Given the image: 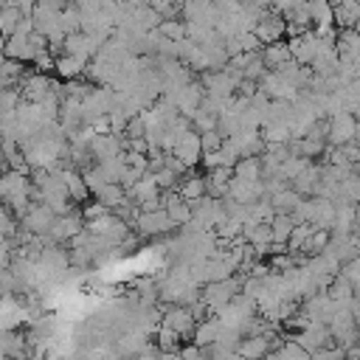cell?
I'll use <instances>...</instances> for the list:
<instances>
[{
    "mask_svg": "<svg viewBox=\"0 0 360 360\" xmlns=\"http://www.w3.org/2000/svg\"><path fill=\"white\" fill-rule=\"evenodd\" d=\"M56 177L62 180V186H65V191H68L70 200H79V202H82V200L90 197V191H87V186H84V180H82V172H76L73 166L56 172Z\"/></svg>",
    "mask_w": 360,
    "mask_h": 360,
    "instance_id": "obj_17",
    "label": "cell"
},
{
    "mask_svg": "<svg viewBox=\"0 0 360 360\" xmlns=\"http://www.w3.org/2000/svg\"><path fill=\"white\" fill-rule=\"evenodd\" d=\"M158 34L169 42H180V39H186V22L183 20H160Z\"/></svg>",
    "mask_w": 360,
    "mask_h": 360,
    "instance_id": "obj_37",
    "label": "cell"
},
{
    "mask_svg": "<svg viewBox=\"0 0 360 360\" xmlns=\"http://www.w3.org/2000/svg\"><path fill=\"white\" fill-rule=\"evenodd\" d=\"M267 352H270V338L267 335H248L236 346V354L245 357V360H264Z\"/></svg>",
    "mask_w": 360,
    "mask_h": 360,
    "instance_id": "obj_15",
    "label": "cell"
},
{
    "mask_svg": "<svg viewBox=\"0 0 360 360\" xmlns=\"http://www.w3.org/2000/svg\"><path fill=\"white\" fill-rule=\"evenodd\" d=\"M335 309H338V304L326 295V292H315L312 298H307L304 301V315L312 321V323H321V326H326L329 321H332V315H335Z\"/></svg>",
    "mask_w": 360,
    "mask_h": 360,
    "instance_id": "obj_12",
    "label": "cell"
},
{
    "mask_svg": "<svg viewBox=\"0 0 360 360\" xmlns=\"http://www.w3.org/2000/svg\"><path fill=\"white\" fill-rule=\"evenodd\" d=\"M104 42L101 39H96V37H90V34H68L65 37V45H62V56H76V59H82V62H87L90 56H96L98 53V48H101Z\"/></svg>",
    "mask_w": 360,
    "mask_h": 360,
    "instance_id": "obj_5",
    "label": "cell"
},
{
    "mask_svg": "<svg viewBox=\"0 0 360 360\" xmlns=\"http://www.w3.org/2000/svg\"><path fill=\"white\" fill-rule=\"evenodd\" d=\"M270 200V205H273V211L276 214H292V208L301 202V197L287 186V188H281L278 194H273V197H267Z\"/></svg>",
    "mask_w": 360,
    "mask_h": 360,
    "instance_id": "obj_29",
    "label": "cell"
},
{
    "mask_svg": "<svg viewBox=\"0 0 360 360\" xmlns=\"http://www.w3.org/2000/svg\"><path fill=\"white\" fill-rule=\"evenodd\" d=\"M177 197L186 200V202H194V200H202L205 197V177L202 174H188L183 180H177Z\"/></svg>",
    "mask_w": 360,
    "mask_h": 360,
    "instance_id": "obj_19",
    "label": "cell"
},
{
    "mask_svg": "<svg viewBox=\"0 0 360 360\" xmlns=\"http://www.w3.org/2000/svg\"><path fill=\"white\" fill-rule=\"evenodd\" d=\"M194 346H200V349H208V346H214L217 343V338H219V321L217 318H205L202 323H197L194 326Z\"/></svg>",
    "mask_w": 360,
    "mask_h": 360,
    "instance_id": "obj_24",
    "label": "cell"
},
{
    "mask_svg": "<svg viewBox=\"0 0 360 360\" xmlns=\"http://www.w3.org/2000/svg\"><path fill=\"white\" fill-rule=\"evenodd\" d=\"M3 56L14 59V62H34V51L25 37H8L3 45Z\"/></svg>",
    "mask_w": 360,
    "mask_h": 360,
    "instance_id": "obj_23",
    "label": "cell"
},
{
    "mask_svg": "<svg viewBox=\"0 0 360 360\" xmlns=\"http://www.w3.org/2000/svg\"><path fill=\"white\" fill-rule=\"evenodd\" d=\"M290 340H292V343H298L307 354H312V352H318V349H329V346H335V343H332L329 329H326V326H321V323H309L307 329L292 332V338H290Z\"/></svg>",
    "mask_w": 360,
    "mask_h": 360,
    "instance_id": "obj_4",
    "label": "cell"
},
{
    "mask_svg": "<svg viewBox=\"0 0 360 360\" xmlns=\"http://www.w3.org/2000/svg\"><path fill=\"white\" fill-rule=\"evenodd\" d=\"M309 360H346V352L338 349V346H329V349H318V352H312Z\"/></svg>",
    "mask_w": 360,
    "mask_h": 360,
    "instance_id": "obj_45",
    "label": "cell"
},
{
    "mask_svg": "<svg viewBox=\"0 0 360 360\" xmlns=\"http://www.w3.org/2000/svg\"><path fill=\"white\" fill-rule=\"evenodd\" d=\"M82 231H84L82 211H70V214H65V217H56V222H53L48 239H51L53 245H62V242H70L73 236H79Z\"/></svg>",
    "mask_w": 360,
    "mask_h": 360,
    "instance_id": "obj_7",
    "label": "cell"
},
{
    "mask_svg": "<svg viewBox=\"0 0 360 360\" xmlns=\"http://www.w3.org/2000/svg\"><path fill=\"white\" fill-rule=\"evenodd\" d=\"M3 59H6V56H3V51H0V65H3Z\"/></svg>",
    "mask_w": 360,
    "mask_h": 360,
    "instance_id": "obj_50",
    "label": "cell"
},
{
    "mask_svg": "<svg viewBox=\"0 0 360 360\" xmlns=\"http://www.w3.org/2000/svg\"><path fill=\"white\" fill-rule=\"evenodd\" d=\"M172 155L177 158V160H183L188 169H194L200 160H202V146H200V135L194 132V129H188L186 135H180L177 138V143H174V149H172Z\"/></svg>",
    "mask_w": 360,
    "mask_h": 360,
    "instance_id": "obj_13",
    "label": "cell"
},
{
    "mask_svg": "<svg viewBox=\"0 0 360 360\" xmlns=\"http://www.w3.org/2000/svg\"><path fill=\"white\" fill-rule=\"evenodd\" d=\"M239 290H242V278L231 276L228 281L205 284L202 292H200V301H202L205 312H214V315H217V312H222V309L233 301V295H239Z\"/></svg>",
    "mask_w": 360,
    "mask_h": 360,
    "instance_id": "obj_1",
    "label": "cell"
},
{
    "mask_svg": "<svg viewBox=\"0 0 360 360\" xmlns=\"http://www.w3.org/2000/svg\"><path fill=\"white\" fill-rule=\"evenodd\" d=\"M84 68H87V62H82V59H76V56H59V59L53 62V70H56L65 82L82 79V76H84Z\"/></svg>",
    "mask_w": 360,
    "mask_h": 360,
    "instance_id": "obj_25",
    "label": "cell"
},
{
    "mask_svg": "<svg viewBox=\"0 0 360 360\" xmlns=\"http://www.w3.org/2000/svg\"><path fill=\"white\" fill-rule=\"evenodd\" d=\"M200 146H202V155L217 152V149H222V138L217 135V129H214V132H202V135H200Z\"/></svg>",
    "mask_w": 360,
    "mask_h": 360,
    "instance_id": "obj_44",
    "label": "cell"
},
{
    "mask_svg": "<svg viewBox=\"0 0 360 360\" xmlns=\"http://www.w3.org/2000/svg\"><path fill=\"white\" fill-rule=\"evenodd\" d=\"M177 357H180V360H205V357H202V349H200V346H194V343L180 346Z\"/></svg>",
    "mask_w": 360,
    "mask_h": 360,
    "instance_id": "obj_47",
    "label": "cell"
},
{
    "mask_svg": "<svg viewBox=\"0 0 360 360\" xmlns=\"http://www.w3.org/2000/svg\"><path fill=\"white\" fill-rule=\"evenodd\" d=\"M191 129H194L197 135H202V132H214V129H217V115H208V112L197 110V112L191 115Z\"/></svg>",
    "mask_w": 360,
    "mask_h": 360,
    "instance_id": "obj_43",
    "label": "cell"
},
{
    "mask_svg": "<svg viewBox=\"0 0 360 360\" xmlns=\"http://www.w3.org/2000/svg\"><path fill=\"white\" fill-rule=\"evenodd\" d=\"M253 34H256V39H259L262 48H264V45H273V42H281V37L287 34V22H284V17H278L276 11H270V14H264V17L256 22Z\"/></svg>",
    "mask_w": 360,
    "mask_h": 360,
    "instance_id": "obj_10",
    "label": "cell"
},
{
    "mask_svg": "<svg viewBox=\"0 0 360 360\" xmlns=\"http://www.w3.org/2000/svg\"><path fill=\"white\" fill-rule=\"evenodd\" d=\"M262 138H264L267 146H273V143H290V129L284 124H273V127H264L262 129Z\"/></svg>",
    "mask_w": 360,
    "mask_h": 360,
    "instance_id": "obj_41",
    "label": "cell"
},
{
    "mask_svg": "<svg viewBox=\"0 0 360 360\" xmlns=\"http://www.w3.org/2000/svg\"><path fill=\"white\" fill-rule=\"evenodd\" d=\"M135 231L141 236H163L174 231V222L166 217V211H152V214H138V219L132 222Z\"/></svg>",
    "mask_w": 360,
    "mask_h": 360,
    "instance_id": "obj_11",
    "label": "cell"
},
{
    "mask_svg": "<svg viewBox=\"0 0 360 360\" xmlns=\"http://www.w3.org/2000/svg\"><path fill=\"white\" fill-rule=\"evenodd\" d=\"M96 166L101 169V174L107 177V183H118V180H121V174L127 172L124 152H121V155H115V158H107V160H101V163H96Z\"/></svg>",
    "mask_w": 360,
    "mask_h": 360,
    "instance_id": "obj_33",
    "label": "cell"
},
{
    "mask_svg": "<svg viewBox=\"0 0 360 360\" xmlns=\"http://www.w3.org/2000/svg\"><path fill=\"white\" fill-rule=\"evenodd\" d=\"M121 152H124V146H121V138L118 135H96L93 143H90V155H93L96 163H101L107 158H115Z\"/></svg>",
    "mask_w": 360,
    "mask_h": 360,
    "instance_id": "obj_16",
    "label": "cell"
},
{
    "mask_svg": "<svg viewBox=\"0 0 360 360\" xmlns=\"http://www.w3.org/2000/svg\"><path fill=\"white\" fill-rule=\"evenodd\" d=\"M158 352H180V338L163 323L158 329Z\"/></svg>",
    "mask_w": 360,
    "mask_h": 360,
    "instance_id": "obj_42",
    "label": "cell"
},
{
    "mask_svg": "<svg viewBox=\"0 0 360 360\" xmlns=\"http://www.w3.org/2000/svg\"><path fill=\"white\" fill-rule=\"evenodd\" d=\"M326 295H329L335 304H352V298H354V287H352V284L338 273V276L332 278V284H329Z\"/></svg>",
    "mask_w": 360,
    "mask_h": 360,
    "instance_id": "obj_31",
    "label": "cell"
},
{
    "mask_svg": "<svg viewBox=\"0 0 360 360\" xmlns=\"http://www.w3.org/2000/svg\"><path fill=\"white\" fill-rule=\"evenodd\" d=\"M53 222H56V214H53L51 208H45L42 202L31 205V208L22 214V231L31 233V236H45V233H51Z\"/></svg>",
    "mask_w": 360,
    "mask_h": 360,
    "instance_id": "obj_3",
    "label": "cell"
},
{
    "mask_svg": "<svg viewBox=\"0 0 360 360\" xmlns=\"http://www.w3.org/2000/svg\"><path fill=\"white\" fill-rule=\"evenodd\" d=\"M166 169H169V172H174V174H177V177H180V174H186V172H188V166H186V163H183V160H177V158H174V155H166Z\"/></svg>",
    "mask_w": 360,
    "mask_h": 360,
    "instance_id": "obj_48",
    "label": "cell"
},
{
    "mask_svg": "<svg viewBox=\"0 0 360 360\" xmlns=\"http://www.w3.org/2000/svg\"><path fill=\"white\" fill-rule=\"evenodd\" d=\"M332 11H335V28H338V31L354 28V25L360 22V3L343 0V3H335Z\"/></svg>",
    "mask_w": 360,
    "mask_h": 360,
    "instance_id": "obj_18",
    "label": "cell"
},
{
    "mask_svg": "<svg viewBox=\"0 0 360 360\" xmlns=\"http://www.w3.org/2000/svg\"><path fill=\"white\" fill-rule=\"evenodd\" d=\"M307 166H309V160H304V158H287V160L278 166L276 177H281V180L290 186V183H292V180H295V177H298V174H301Z\"/></svg>",
    "mask_w": 360,
    "mask_h": 360,
    "instance_id": "obj_35",
    "label": "cell"
},
{
    "mask_svg": "<svg viewBox=\"0 0 360 360\" xmlns=\"http://www.w3.org/2000/svg\"><path fill=\"white\" fill-rule=\"evenodd\" d=\"M292 228H295V222H292V217H290V214H276V217H273V222H270V233H273V242H281V245H287V239H290Z\"/></svg>",
    "mask_w": 360,
    "mask_h": 360,
    "instance_id": "obj_32",
    "label": "cell"
},
{
    "mask_svg": "<svg viewBox=\"0 0 360 360\" xmlns=\"http://www.w3.org/2000/svg\"><path fill=\"white\" fill-rule=\"evenodd\" d=\"M312 225H295L292 228V233H290V239H287V253L290 256H295V253H301V248H304V242L312 236Z\"/></svg>",
    "mask_w": 360,
    "mask_h": 360,
    "instance_id": "obj_39",
    "label": "cell"
},
{
    "mask_svg": "<svg viewBox=\"0 0 360 360\" xmlns=\"http://www.w3.org/2000/svg\"><path fill=\"white\" fill-rule=\"evenodd\" d=\"M17 22H20V8H17V3H6L3 11H0V34L8 39V37L14 34Z\"/></svg>",
    "mask_w": 360,
    "mask_h": 360,
    "instance_id": "obj_36",
    "label": "cell"
},
{
    "mask_svg": "<svg viewBox=\"0 0 360 360\" xmlns=\"http://www.w3.org/2000/svg\"><path fill=\"white\" fill-rule=\"evenodd\" d=\"M307 14H309L312 28H332V25H335V11H332V6L323 3V0L307 3Z\"/></svg>",
    "mask_w": 360,
    "mask_h": 360,
    "instance_id": "obj_22",
    "label": "cell"
},
{
    "mask_svg": "<svg viewBox=\"0 0 360 360\" xmlns=\"http://www.w3.org/2000/svg\"><path fill=\"white\" fill-rule=\"evenodd\" d=\"M104 214H110L104 205H98V202H87L84 208H82V219H98V217H104Z\"/></svg>",
    "mask_w": 360,
    "mask_h": 360,
    "instance_id": "obj_46",
    "label": "cell"
},
{
    "mask_svg": "<svg viewBox=\"0 0 360 360\" xmlns=\"http://www.w3.org/2000/svg\"><path fill=\"white\" fill-rule=\"evenodd\" d=\"M318 48H321V39H318L312 31H307V34H301V37H292V39L287 42L290 56H292L301 68H309V65H312V59H315Z\"/></svg>",
    "mask_w": 360,
    "mask_h": 360,
    "instance_id": "obj_8",
    "label": "cell"
},
{
    "mask_svg": "<svg viewBox=\"0 0 360 360\" xmlns=\"http://www.w3.org/2000/svg\"><path fill=\"white\" fill-rule=\"evenodd\" d=\"M3 45H6V37H3V34H0V51H3Z\"/></svg>",
    "mask_w": 360,
    "mask_h": 360,
    "instance_id": "obj_49",
    "label": "cell"
},
{
    "mask_svg": "<svg viewBox=\"0 0 360 360\" xmlns=\"http://www.w3.org/2000/svg\"><path fill=\"white\" fill-rule=\"evenodd\" d=\"M59 25H62L65 37H68V34H79V31H82L79 8H76V6H65V8H62V14H59Z\"/></svg>",
    "mask_w": 360,
    "mask_h": 360,
    "instance_id": "obj_38",
    "label": "cell"
},
{
    "mask_svg": "<svg viewBox=\"0 0 360 360\" xmlns=\"http://www.w3.org/2000/svg\"><path fill=\"white\" fill-rule=\"evenodd\" d=\"M160 194V188H158V183H155V174H143L129 191H127V200L132 202L135 200V205H141V202H146V200H152V197H158Z\"/></svg>",
    "mask_w": 360,
    "mask_h": 360,
    "instance_id": "obj_20",
    "label": "cell"
},
{
    "mask_svg": "<svg viewBox=\"0 0 360 360\" xmlns=\"http://www.w3.org/2000/svg\"><path fill=\"white\" fill-rule=\"evenodd\" d=\"M82 180H84V186H87V191H90V194H98V191L107 186V177L101 174V169H98V166L84 169V172H82Z\"/></svg>",
    "mask_w": 360,
    "mask_h": 360,
    "instance_id": "obj_40",
    "label": "cell"
},
{
    "mask_svg": "<svg viewBox=\"0 0 360 360\" xmlns=\"http://www.w3.org/2000/svg\"><path fill=\"white\" fill-rule=\"evenodd\" d=\"M326 146H346V143H354L357 141V121L352 112H338V115H329L326 118Z\"/></svg>",
    "mask_w": 360,
    "mask_h": 360,
    "instance_id": "obj_2",
    "label": "cell"
},
{
    "mask_svg": "<svg viewBox=\"0 0 360 360\" xmlns=\"http://www.w3.org/2000/svg\"><path fill=\"white\" fill-rule=\"evenodd\" d=\"M93 197H96V202H98V205H104L107 211H115L118 205H124V202H127V191H124L118 183H107V186H104L98 194H93Z\"/></svg>",
    "mask_w": 360,
    "mask_h": 360,
    "instance_id": "obj_27",
    "label": "cell"
},
{
    "mask_svg": "<svg viewBox=\"0 0 360 360\" xmlns=\"http://www.w3.org/2000/svg\"><path fill=\"white\" fill-rule=\"evenodd\" d=\"M149 343H146V338H143V332H129V335H124V338H118V354H141L143 349H146Z\"/></svg>",
    "mask_w": 360,
    "mask_h": 360,
    "instance_id": "obj_34",
    "label": "cell"
},
{
    "mask_svg": "<svg viewBox=\"0 0 360 360\" xmlns=\"http://www.w3.org/2000/svg\"><path fill=\"white\" fill-rule=\"evenodd\" d=\"M22 79H25V73H22V62L3 59V65H0V90H11V87L20 84Z\"/></svg>",
    "mask_w": 360,
    "mask_h": 360,
    "instance_id": "obj_28",
    "label": "cell"
},
{
    "mask_svg": "<svg viewBox=\"0 0 360 360\" xmlns=\"http://www.w3.org/2000/svg\"><path fill=\"white\" fill-rule=\"evenodd\" d=\"M259 56H262V62H264V68H267V70H278L284 62H290V59H292V56H290V51H287V42L264 45V48L259 51Z\"/></svg>",
    "mask_w": 360,
    "mask_h": 360,
    "instance_id": "obj_21",
    "label": "cell"
},
{
    "mask_svg": "<svg viewBox=\"0 0 360 360\" xmlns=\"http://www.w3.org/2000/svg\"><path fill=\"white\" fill-rule=\"evenodd\" d=\"M318 186H321V166H318V163H309V166L290 183V188H292L298 197H315Z\"/></svg>",
    "mask_w": 360,
    "mask_h": 360,
    "instance_id": "obj_14",
    "label": "cell"
},
{
    "mask_svg": "<svg viewBox=\"0 0 360 360\" xmlns=\"http://www.w3.org/2000/svg\"><path fill=\"white\" fill-rule=\"evenodd\" d=\"M233 177L242 183H256L262 180V160L259 158H239L233 166Z\"/></svg>",
    "mask_w": 360,
    "mask_h": 360,
    "instance_id": "obj_26",
    "label": "cell"
},
{
    "mask_svg": "<svg viewBox=\"0 0 360 360\" xmlns=\"http://www.w3.org/2000/svg\"><path fill=\"white\" fill-rule=\"evenodd\" d=\"M163 326H169V329L183 340V338H191V335H194L197 321H194V315H191L188 307H177V304H172V307L166 309V315H163Z\"/></svg>",
    "mask_w": 360,
    "mask_h": 360,
    "instance_id": "obj_9",
    "label": "cell"
},
{
    "mask_svg": "<svg viewBox=\"0 0 360 360\" xmlns=\"http://www.w3.org/2000/svg\"><path fill=\"white\" fill-rule=\"evenodd\" d=\"M273 217H276V211H273L270 200L264 197V200H259V202L248 205V219H245V222H253V225H270V222H273Z\"/></svg>",
    "mask_w": 360,
    "mask_h": 360,
    "instance_id": "obj_30",
    "label": "cell"
},
{
    "mask_svg": "<svg viewBox=\"0 0 360 360\" xmlns=\"http://www.w3.org/2000/svg\"><path fill=\"white\" fill-rule=\"evenodd\" d=\"M59 87L45 76V73H28L22 82H20V96L28 101V104H39L42 98H48L51 93H56Z\"/></svg>",
    "mask_w": 360,
    "mask_h": 360,
    "instance_id": "obj_6",
    "label": "cell"
}]
</instances>
